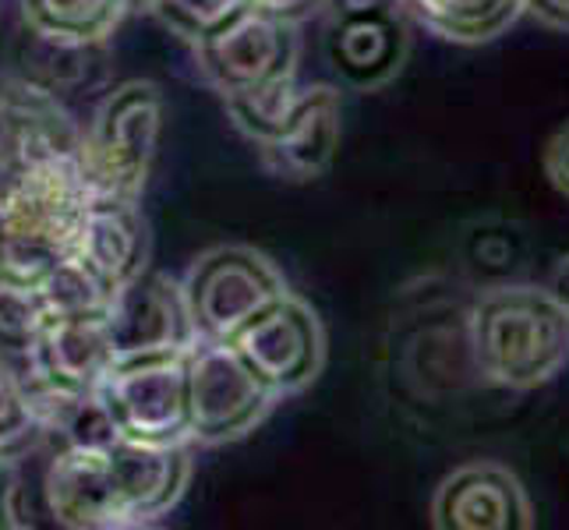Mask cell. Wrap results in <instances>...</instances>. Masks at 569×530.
<instances>
[{
  "label": "cell",
  "instance_id": "1",
  "mask_svg": "<svg viewBox=\"0 0 569 530\" xmlns=\"http://www.w3.org/2000/svg\"><path fill=\"white\" fill-rule=\"evenodd\" d=\"M89 199L82 156L0 170V272L39 280L74 254Z\"/></svg>",
  "mask_w": 569,
  "mask_h": 530
},
{
  "label": "cell",
  "instance_id": "2",
  "mask_svg": "<svg viewBox=\"0 0 569 530\" xmlns=\"http://www.w3.org/2000/svg\"><path fill=\"white\" fill-rule=\"evenodd\" d=\"M470 353L488 382L538 389L569 361V311L552 290L492 287L470 308Z\"/></svg>",
  "mask_w": 569,
  "mask_h": 530
},
{
  "label": "cell",
  "instance_id": "3",
  "mask_svg": "<svg viewBox=\"0 0 569 530\" xmlns=\"http://www.w3.org/2000/svg\"><path fill=\"white\" fill-rule=\"evenodd\" d=\"M167 103L160 86L124 82L96 110L89 131L82 134V167L92 194L142 199L149 173L163 139Z\"/></svg>",
  "mask_w": 569,
  "mask_h": 530
},
{
  "label": "cell",
  "instance_id": "4",
  "mask_svg": "<svg viewBox=\"0 0 569 530\" xmlns=\"http://www.w3.org/2000/svg\"><path fill=\"white\" fill-rule=\"evenodd\" d=\"M181 287L199 340H233L259 311L290 293L283 272L244 244L206 251Z\"/></svg>",
  "mask_w": 569,
  "mask_h": 530
},
{
  "label": "cell",
  "instance_id": "5",
  "mask_svg": "<svg viewBox=\"0 0 569 530\" xmlns=\"http://www.w3.org/2000/svg\"><path fill=\"white\" fill-rule=\"evenodd\" d=\"M121 439L184 442L188 436V350L117 358L96 386Z\"/></svg>",
  "mask_w": 569,
  "mask_h": 530
},
{
  "label": "cell",
  "instance_id": "6",
  "mask_svg": "<svg viewBox=\"0 0 569 530\" xmlns=\"http://www.w3.org/2000/svg\"><path fill=\"white\" fill-rule=\"evenodd\" d=\"M269 386L230 340H194L188 347V436L220 446L248 436L272 407Z\"/></svg>",
  "mask_w": 569,
  "mask_h": 530
},
{
  "label": "cell",
  "instance_id": "7",
  "mask_svg": "<svg viewBox=\"0 0 569 530\" xmlns=\"http://www.w3.org/2000/svg\"><path fill=\"white\" fill-rule=\"evenodd\" d=\"M194 57L209 82L223 96L244 92L283 74H298L301 39L298 22L259 8H244L233 22L194 43Z\"/></svg>",
  "mask_w": 569,
  "mask_h": 530
},
{
  "label": "cell",
  "instance_id": "8",
  "mask_svg": "<svg viewBox=\"0 0 569 530\" xmlns=\"http://www.w3.org/2000/svg\"><path fill=\"white\" fill-rule=\"evenodd\" d=\"M251 364L272 397H290L319 379L326 361V332L319 316L301 298L283 293L259 311L238 337L230 340Z\"/></svg>",
  "mask_w": 569,
  "mask_h": 530
},
{
  "label": "cell",
  "instance_id": "9",
  "mask_svg": "<svg viewBox=\"0 0 569 530\" xmlns=\"http://www.w3.org/2000/svg\"><path fill=\"white\" fill-rule=\"evenodd\" d=\"M107 329L117 358L188 350L199 340L184 301V287L149 269L113 290L107 304Z\"/></svg>",
  "mask_w": 569,
  "mask_h": 530
},
{
  "label": "cell",
  "instance_id": "10",
  "mask_svg": "<svg viewBox=\"0 0 569 530\" xmlns=\"http://www.w3.org/2000/svg\"><path fill=\"white\" fill-rule=\"evenodd\" d=\"M410 50L407 26L397 11V0H379V4H337L326 57L347 86L355 89H379L400 74Z\"/></svg>",
  "mask_w": 569,
  "mask_h": 530
},
{
  "label": "cell",
  "instance_id": "11",
  "mask_svg": "<svg viewBox=\"0 0 569 530\" xmlns=\"http://www.w3.org/2000/svg\"><path fill=\"white\" fill-rule=\"evenodd\" d=\"M431 523L439 530H531L535 506L513 470L475 460L457 467L436 488Z\"/></svg>",
  "mask_w": 569,
  "mask_h": 530
},
{
  "label": "cell",
  "instance_id": "12",
  "mask_svg": "<svg viewBox=\"0 0 569 530\" xmlns=\"http://www.w3.org/2000/svg\"><path fill=\"white\" fill-rule=\"evenodd\" d=\"M82 156V131L64 110L61 96L26 78L0 86V170Z\"/></svg>",
  "mask_w": 569,
  "mask_h": 530
},
{
  "label": "cell",
  "instance_id": "13",
  "mask_svg": "<svg viewBox=\"0 0 569 530\" xmlns=\"http://www.w3.org/2000/svg\"><path fill=\"white\" fill-rule=\"evenodd\" d=\"M110 470L121 499L124 527H139L170 513L191 481V449L184 442H139L117 439L110 449Z\"/></svg>",
  "mask_w": 569,
  "mask_h": 530
},
{
  "label": "cell",
  "instance_id": "14",
  "mask_svg": "<svg viewBox=\"0 0 569 530\" xmlns=\"http://www.w3.org/2000/svg\"><path fill=\"white\" fill-rule=\"evenodd\" d=\"M43 496L50 517L61 527L71 530L124 527L107 449H71V446L57 449L43 478Z\"/></svg>",
  "mask_w": 569,
  "mask_h": 530
},
{
  "label": "cell",
  "instance_id": "15",
  "mask_svg": "<svg viewBox=\"0 0 569 530\" xmlns=\"http://www.w3.org/2000/svg\"><path fill=\"white\" fill-rule=\"evenodd\" d=\"M343 134V100L332 86H311L277 139L262 149L266 167L287 181H316L332 163Z\"/></svg>",
  "mask_w": 569,
  "mask_h": 530
},
{
  "label": "cell",
  "instance_id": "16",
  "mask_svg": "<svg viewBox=\"0 0 569 530\" xmlns=\"http://www.w3.org/2000/svg\"><path fill=\"white\" fill-rule=\"evenodd\" d=\"M74 254L110 290L139 277L149 259V230L139 202L117 199V194H92L82 227H78Z\"/></svg>",
  "mask_w": 569,
  "mask_h": 530
},
{
  "label": "cell",
  "instance_id": "17",
  "mask_svg": "<svg viewBox=\"0 0 569 530\" xmlns=\"http://www.w3.org/2000/svg\"><path fill=\"white\" fill-rule=\"evenodd\" d=\"M117 361L107 316L50 319L29 350L32 376L64 389H96Z\"/></svg>",
  "mask_w": 569,
  "mask_h": 530
},
{
  "label": "cell",
  "instance_id": "18",
  "mask_svg": "<svg viewBox=\"0 0 569 530\" xmlns=\"http://www.w3.org/2000/svg\"><path fill=\"white\" fill-rule=\"evenodd\" d=\"M14 64H18V78H26V82L53 96H64L100 82L107 50L103 39H71V36L43 32L36 26H22L14 47Z\"/></svg>",
  "mask_w": 569,
  "mask_h": 530
},
{
  "label": "cell",
  "instance_id": "19",
  "mask_svg": "<svg viewBox=\"0 0 569 530\" xmlns=\"http://www.w3.org/2000/svg\"><path fill=\"white\" fill-rule=\"evenodd\" d=\"M26 379H29L36 418H39V431H43L47 439H57V449H64V446L110 449L121 439V431H117L96 389H64L36 376H26Z\"/></svg>",
  "mask_w": 569,
  "mask_h": 530
},
{
  "label": "cell",
  "instance_id": "20",
  "mask_svg": "<svg viewBox=\"0 0 569 530\" xmlns=\"http://www.w3.org/2000/svg\"><path fill=\"white\" fill-rule=\"evenodd\" d=\"M431 36L478 47L502 36L523 14V0H397Z\"/></svg>",
  "mask_w": 569,
  "mask_h": 530
},
{
  "label": "cell",
  "instance_id": "21",
  "mask_svg": "<svg viewBox=\"0 0 569 530\" xmlns=\"http://www.w3.org/2000/svg\"><path fill=\"white\" fill-rule=\"evenodd\" d=\"M301 86L293 74L272 78V82H262L244 92H230L227 100V113L230 121L238 124V131H244L254 146H266L269 139H277L283 131V124L293 117L301 103Z\"/></svg>",
  "mask_w": 569,
  "mask_h": 530
},
{
  "label": "cell",
  "instance_id": "22",
  "mask_svg": "<svg viewBox=\"0 0 569 530\" xmlns=\"http://www.w3.org/2000/svg\"><path fill=\"white\" fill-rule=\"evenodd\" d=\"M124 11V0H22L26 26L71 39H107Z\"/></svg>",
  "mask_w": 569,
  "mask_h": 530
},
{
  "label": "cell",
  "instance_id": "23",
  "mask_svg": "<svg viewBox=\"0 0 569 530\" xmlns=\"http://www.w3.org/2000/svg\"><path fill=\"white\" fill-rule=\"evenodd\" d=\"M43 290V301L50 308V319L61 316H107V304L113 298V290L96 277V272L78 259L68 254L53 269H47L36 280Z\"/></svg>",
  "mask_w": 569,
  "mask_h": 530
},
{
  "label": "cell",
  "instance_id": "24",
  "mask_svg": "<svg viewBox=\"0 0 569 530\" xmlns=\"http://www.w3.org/2000/svg\"><path fill=\"white\" fill-rule=\"evenodd\" d=\"M50 322V308L36 280H18L0 272V350L29 353Z\"/></svg>",
  "mask_w": 569,
  "mask_h": 530
},
{
  "label": "cell",
  "instance_id": "25",
  "mask_svg": "<svg viewBox=\"0 0 569 530\" xmlns=\"http://www.w3.org/2000/svg\"><path fill=\"white\" fill-rule=\"evenodd\" d=\"M36 439H43V431H39L29 379L18 376V368L0 353V460L26 453Z\"/></svg>",
  "mask_w": 569,
  "mask_h": 530
},
{
  "label": "cell",
  "instance_id": "26",
  "mask_svg": "<svg viewBox=\"0 0 569 530\" xmlns=\"http://www.w3.org/2000/svg\"><path fill=\"white\" fill-rule=\"evenodd\" d=\"M248 8V0H152L149 11L188 43H202L206 36L223 29Z\"/></svg>",
  "mask_w": 569,
  "mask_h": 530
},
{
  "label": "cell",
  "instance_id": "27",
  "mask_svg": "<svg viewBox=\"0 0 569 530\" xmlns=\"http://www.w3.org/2000/svg\"><path fill=\"white\" fill-rule=\"evenodd\" d=\"M541 167H545L548 184H552L562 199H569V121L548 134V142L541 149Z\"/></svg>",
  "mask_w": 569,
  "mask_h": 530
},
{
  "label": "cell",
  "instance_id": "28",
  "mask_svg": "<svg viewBox=\"0 0 569 530\" xmlns=\"http://www.w3.org/2000/svg\"><path fill=\"white\" fill-rule=\"evenodd\" d=\"M523 11L535 14L545 26L569 32V0H523Z\"/></svg>",
  "mask_w": 569,
  "mask_h": 530
},
{
  "label": "cell",
  "instance_id": "29",
  "mask_svg": "<svg viewBox=\"0 0 569 530\" xmlns=\"http://www.w3.org/2000/svg\"><path fill=\"white\" fill-rule=\"evenodd\" d=\"M322 0H248V8H259V11H269L277 18H287V22H298L308 11H316Z\"/></svg>",
  "mask_w": 569,
  "mask_h": 530
},
{
  "label": "cell",
  "instance_id": "30",
  "mask_svg": "<svg viewBox=\"0 0 569 530\" xmlns=\"http://www.w3.org/2000/svg\"><path fill=\"white\" fill-rule=\"evenodd\" d=\"M14 499H18V484L8 470V460H0V527H14L18 520V509H14Z\"/></svg>",
  "mask_w": 569,
  "mask_h": 530
},
{
  "label": "cell",
  "instance_id": "31",
  "mask_svg": "<svg viewBox=\"0 0 569 530\" xmlns=\"http://www.w3.org/2000/svg\"><path fill=\"white\" fill-rule=\"evenodd\" d=\"M548 290H552V298L569 311V254L556 266V277H552V287H548Z\"/></svg>",
  "mask_w": 569,
  "mask_h": 530
},
{
  "label": "cell",
  "instance_id": "32",
  "mask_svg": "<svg viewBox=\"0 0 569 530\" xmlns=\"http://www.w3.org/2000/svg\"><path fill=\"white\" fill-rule=\"evenodd\" d=\"M152 4V0H124V8L128 11H134V8H149Z\"/></svg>",
  "mask_w": 569,
  "mask_h": 530
}]
</instances>
